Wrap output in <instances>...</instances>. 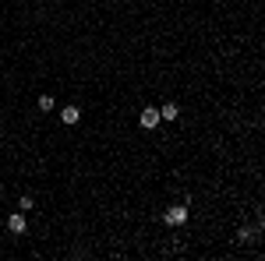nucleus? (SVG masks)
<instances>
[{"label": "nucleus", "mask_w": 265, "mask_h": 261, "mask_svg": "<svg viewBox=\"0 0 265 261\" xmlns=\"http://www.w3.org/2000/svg\"><path fill=\"white\" fill-rule=\"evenodd\" d=\"M7 230H11V233H18V237H21V233H25V212H14V215H11V219H7Z\"/></svg>", "instance_id": "nucleus-4"}, {"label": "nucleus", "mask_w": 265, "mask_h": 261, "mask_svg": "<svg viewBox=\"0 0 265 261\" xmlns=\"http://www.w3.org/2000/svg\"><path fill=\"white\" fill-rule=\"evenodd\" d=\"M53 106H57V99H53V95H39V110H43V113H50Z\"/></svg>", "instance_id": "nucleus-6"}, {"label": "nucleus", "mask_w": 265, "mask_h": 261, "mask_svg": "<svg viewBox=\"0 0 265 261\" xmlns=\"http://www.w3.org/2000/svg\"><path fill=\"white\" fill-rule=\"evenodd\" d=\"M163 219H166L170 226H184V222H188V205H170Z\"/></svg>", "instance_id": "nucleus-2"}, {"label": "nucleus", "mask_w": 265, "mask_h": 261, "mask_svg": "<svg viewBox=\"0 0 265 261\" xmlns=\"http://www.w3.org/2000/svg\"><path fill=\"white\" fill-rule=\"evenodd\" d=\"M159 124H163V120H159V110H156V106L141 110V117H138V127H141V130H156Z\"/></svg>", "instance_id": "nucleus-1"}, {"label": "nucleus", "mask_w": 265, "mask_h": 261, "mask_svg": "<svg viewBox=\"0 0 265 261\" xmlns=\"http://www.w3.org/2000/svg\"><path fill=\"white\" fill-rule=\"evenodd\" d=\"M32 205H36V201H32V198L25 194V198H21V201H18V212H28V208H32Z\"/></svg>", "instance_id": "nucleus-7"}, {"label": "nucleus", "mask_w": 265, "mask_h": 261, "mask_svg": "<svg viewBox=\"0 0 265 261\" xmlns=\"http://www.w3.org/2000/svg\"><path fill=\"white\" fill-rule=\"evenodd\" d=\"M61 120H64V124H78V120H81V110H78V106H64V110H61Z\"/></svg>", "instance_id": "nucleus-5"}, {"label": "nucleus", "mask_w": 265, "mask_h": 261, "mask_svg": "<svg viewBox=\"0 0 265 261\" xmlns=\"http://www.w3.org/2000/svg\"><path fill=\"white\" fill-rule=\"evenodd\" d=\"M177 117H181V106H177V103H163V106H159V120L173 124Z\"/></svg>", "instance_id": "nucleus-3"}]
</instances>
